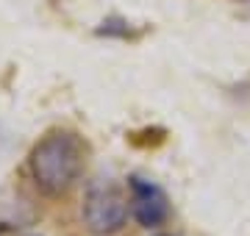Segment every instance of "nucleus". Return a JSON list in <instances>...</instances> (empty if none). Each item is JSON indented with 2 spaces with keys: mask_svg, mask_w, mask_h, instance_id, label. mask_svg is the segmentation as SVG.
Wrapping results in <instances>:
<instances>
[{
  "mask_svg": "<svg viewBox=\"0 0 250 236\" xmlns=\"http://www.w3.org/2000/svg\"><path fill=\"white\" fill-rule=\"evenodd\" d=\"M128 219V200L117 186L111 183H98L86 192L83 197V222L92 234L106 236L117 234Z\"/></svg>",
  "mask_w": 250,
  "mask_h": 236,
  "instance_id": "2",
  "label": "nucleus"
},
{
  "mask_svg": "<svg viewBox=\"0 0 250 236\" xmlns=\"http://www.w3.org/2000/svg\"><path fill=\"white\" fill-rule=\"evenodd\" d=\"M25 236H42V234H25Z\"/></svg>",
  "mask_w": 250,
  "mask_h": 236,
  "instance_id": "4",
  "label": "nucleus"
},
{
  "mask_svg": "<svg viewBox=\"0 0 250 236\" xmlns=\"http://www.w3.org/2000/svg\"><path fill=\"white\" fill-rule=\"evenodd\" d=\"M89 158L86 142L67 128H53L39 139L28 156L31 181L47 197H62L75 186Z\"/></svg>",
  "mask_w": 250,
  "mask_h": 236,
  "instance_id": "1",
  "label": "nucleus"
},
{
  "mask_svg": "<svg viewBox=\"0 0 250 236\" xmlns=\"http://www.w3.org/2000/svg\"><path fill=\"white\" fill-rule=\"evenodd\" d=\"M159 236H172V234H159Z\"/></svg>",
  "mask_w": 250,
  "mask_h": 236,
  "instance_id": "5",
  "label": "nucleus"
},
{
  "mask_svg": "<svg viewBox=\"0 0 250 236\" xmlns=\"http://www.w3.org/2000/svg\"><path fill=\"white\" fill-rule=\"evenodd\" d=\"M131 211L142 228H161L170 217V197L159 183L147 181L142 175H131Z\"/></svg>",
  "mask_w": 250,
  "mask_h": 236,
  "instance_id": "3",
  "label": "nucleus"
}]
</instances>
